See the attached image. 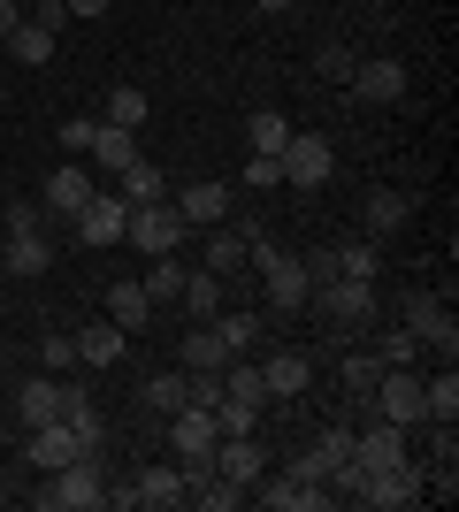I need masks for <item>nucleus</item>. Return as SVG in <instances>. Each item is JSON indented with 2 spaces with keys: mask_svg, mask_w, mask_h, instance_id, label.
Listing matches in <instances>:
<instances>
[{
  "mask_svg": "<svg viewBox=\"0 0 459 512\" xmlns=\"http://www.w3.org/2000/svg\"><path fill=\"white\" fill-rule=\"evenodd\" d=\"M16 23H23V8H16V0H0V39H8Z\"/></svg>",
  "mask_w": 459,
  "mask_h": 512,
  "instance_id": "obj_47",
  "label": "nucleus"
},
{
  "mask_svg": "<svg viewBox=\"0 0 459 512\" xmlns=\"http://www.w3.org/2000/svg\"><path fill=\"white\" fill-rule=\"evenodd\" d=\"M146 115H153V107H146V92H138V85H115V92H108V115H100V123H123V130H138Z\"/></svg>",
  "mask_w": 459,
  "mask_h": 512,
  "instance_id": "obj_35",
  "label": "nucleus"
},
{
  "mask_svg": "<svg viewBox=\"0 0 459 512\" xmlns=\"http://www.w3.org/2000/svg\"><path fill=\"white\" fill-rule=\"evenodd\" d=\"M261 283H268V314H299V306L314 299V276H306L299 253H276V260L261 268Z\"/></svg>",
  "mask_w": 459,
  "mask_h": 512,
  "instance_id": "obj_9",
  "label": "nucleus"
},
{
  "mask_svg": "<svg viewBox=\"0 0 459 512\" xmlns=\"http://www.w3.org/2000/svg\"><path fill=\"white\" fill-rule=\"evenodd\" d=\"M337 276H368L375 283V245H337Z\"/></svg>",
  "mask_w": 459,
  "mask_h": 512,
  "instance_id": "obj_41",
  "label": "nucleus"
},
{
  "mask_svg": "<svg viewBox=\"0 0 459 512\" xmlns=\"http://www.w3.org/2000/svg\"><path fill=\"white\" fill-rule=\"evenodd\" d=\"M414 360H421V337L406 329V321H398L391 337H383V367H414Z\"/></svg>",
  "mask_w": 459,
  "mask_h": 512,
  "instance_id": "obj_39",
  "label": "nucleus"
},
{
  "mask_svg": "<svg viewBox=\"0 0 459 512\" xmlns=\"http://www.w3.org/2000/svg\"><path fill=\"white\" fill-rule=\"evenodd\" d=\"M92 138H100V123H85V115H77V123H62V153H69V161H85Z\"/></svg>",
  "mask_w": 459,
  "mask_h": 512,
  "instance_id": "obj_42",
  "label": "nucleus"
},
{
  "mask_svg": "<svg viewBox=\"0 0 459 512\" xmlns=\"http://www.w3.org/2000/svg\"><path fill=\"white\" fill-rule=\"evenodd\" d=\"M352 459H360V467H368V474L398 467V459H406V428L375 413V428H352Z\"/></svg>",
  "mask_w": 459,
  "mask_h": 512,
  "instance_id": "obj_12",
  "label": "nucleus"
},
{
  "mask_svg": "<svg viewBox=\"0 0 459 512\" xmlns=\"http://www.w3.org/2000/svg\"><path fill=\"white\" fill-rule=\"evenodd\" d=\"M184 276H192V268H184L176 253H161V260H153V276H146V299L153 306H161V299H184Z\"/></svg>",
  "mask_w": 459,
  "mask_h": 512,
  "instance_id": "obj_33",
  "label": "nucleus"
},
{
  "mask_svg": "<svg viewBox=\"0 0 459 512\" xmlns=\"http://www.w3.org/2000/svg\"><path fill=\"white\" fill-rule=\"evenodd\" d=\"M368 406L383 413V421H398V428H421V421H429L414 367H383V375H375V390H368Z\"/></svg>",
  "mask_w": 459,
  "mask_h": 512,
  "instance_id": "obj_5",
  "label": "nucleus"
},
{
  "mask_svg": "<svg viewBox=\"0 0 459 512\" xmlns=\"http://www.w3.org/2000/svg\"><path fill=\"white\" fill-rule=\"evenodd\" d=\"M8 62H23V69L54 62V31H46V23H31V16H23L16 31H8Z\"/></svg>",
  "mask_w": 459,
  "mask_h": 512,
  "instance_id": "obj_28",
  "label": "nucleus"
},
{
  "mask_svg": "<svg viewBox=\"0 0 459 512\" xmlns=\"http://www.w3.org/2000/svg\"><path fill=\"white\" fill-rule=\"evenodd\" d=\"M184 497H199L207 512H238V505H245V482H230V474H199Z\"/></svg>",
  "mask_w": 459,
  "mask_h": 512,
  "instance_id": "obj_31",
  "label": "nucleus"
},
{
  "mask_svg": "<svg viewBox=\"0 0 459 512\" xmlns=\"http://www.w3.org/2000/svg\"><path fill=\"white\" fill-rule=\"evenodd\" d=\"M115 192L131 199V207H153V199H169V176H161V169H153V161H146V153H138L131 169L115 176Z\"/></svg>",
  "mask_w": 459,
  "mask_h": 512,
  "instance_id": "obj_27",
  "label": "nucleus"
},
{
  "mask_svg": "<svg viewBox=\"0 0 459 512\" xmlns=\"http://www.w3.org/2000/svg\"><path fill=\"white\" fill-rule=\"evenodd\" d=\"M215 444H222V428L207 406H176L169 413V459L184 467V490H192L199 474H215Z\"/></svg>",
  "mask_w": 459,
  "mask_h": 512,
  "instance_id": "obj_1",
  "label": "nucleus"
},
{
  "mask_svg": "<svg viewBox=\"0 0 459 512\" xmlns=\"http://www.w3.org/2000/svg\"><path fill=\"white\" fill-rule=\"evenodd\" d=\"M123 222H131V199L115 192V184H100V192L77 207V237H85V245H123Z\"/></svg>",
  "mask_w": 459,
  "mask_h": 512,
  "instance_id": "obj_8",
  "label": "nucleus"
},
{
  "mask_svg": "<svg viewBox=\"0 0 459 512\" xmlns=\"http://www.w3.org/2000/svg\"><path fill=\"white\" fill-rule=\"evenodd\" d=\"M184 306H192V321H215L222 314V276L192 268V276H184Z\"/></svg>",
  "mask_w": 459,
  "mask_h": 512,
  "instance_id": "obj_32",
  "label": "nucleus"
},
{
  "mask_svg": "<svg viewBox=\"0 0 459 512\" xmlns=\"http://www.w3.org/2000/svg\"><path fill=\"white\" fill-rule=\"evenodd\" d=\"M16 421H23V428H46V421H62V383H54V375L23 383V390H16Z\"/></svg>",
  "mask_w": 459,
  "mask_h": 512,
  "instance_id": "obj_23",
  "label": "nucleus"
},
{
  "mask_svg": "<svg viewBox=\"0 0 459 512\" xmlns=\"http://www.w3.org/2000/svg\"><path fill=\"white\" fill-rule=\"evenodd\" d=\"M0 268L31 283V276H46V268H54V245H46L39 230H16V237H8V253H0Z\"/></svg>",
  "mask_w": 459,
  "mask_h": 512,
  "instance_id": "obj_20",
  "label": "nucleus"
},
{
  "mask_svg": "<svg viewBox=\"0 0 459 512\" xmlns=\"http://www.w3.org/2000/svg\"><path fill=\"white\" fill-rule=\"evenodd\" d=\"M169 505H184V467H138V482H131V512H169Z\"/></svg>",
  "mask_w": 459,
  "mask_h": 512,
  "instance_id": "obj_15",
  "label": "nucleus"
},
{
  "mask_svg": "<svg viewBox=\"0 0 459 512\" xmlns=\"http://www.w3.org/2000/svg\"><path fill=\"white\" fill-rule=\"evenodd\" d=\"M184 237H192V222H184V214H176V199H153V207H131V222H123V245H138V253H176V245H184Z\"/></svg>",
  "mask_w": 459,
  "mask_h": 512,
  "instance_id": "obj_2",
  "label": "nucleus"
},
{
  "mask_svg": "<svg viewBox=\"0 0 459 512\" xmlns=\"http://www.w3.org/2000/svg\"><path fill=\"white\" fill-rule=\"evenodd\" d=\"M62 8H69V16H108L115 0H62Z\"/></svg>",
  "mask_w": 459,
  "mask_h": 512,
  "instance_id": "obj_46",
  "label": "nucleus"
},
{
  "mask_svg": "<svg viewBox=\"0 0 459 512\" xmlns=\"http://www.w3.org/2000/svg\"><path fill=\"white\" fill-rule=\"evenodd\" d=\"M215 337L230 344V360H238V352L261 344V314H215Z\"/></svg>",
  "mask_w": 459,
  "mask_h": 512,
  "instance_id": "obj_34",
  "label": "nucleus"
},
{
  "mask_svg": "<svg viewBox=\"0 0 459 512\" xmlns=\"http://www.w3.org/2000/svg\"><path fill=\"white\" fill-rule=\"evenodd\" d=\"M123 344H131V337H123L115 321H92V329H77V360H85V367H115V360H123Z\"/></svg>",
  "mask_w": 459,
  "mask_h": 512,
  "instance_id": "obj_26",
  "label": "nucleus"
},
{
  "mask_svg": "<svg viewBox=\"0 0 459 512\" xmlns=\"http://www.w3.org/2000/svg\"><path fill=\"white\" fill-rule=\"evenodd\" d=\"M337 375H345V390H352V398H368V390H375V375H383V352H352V360L337 367Z\"/></svg>",
  "mask_w": 459,
  "mask_h": 512,
  "instance_id": "obj_37",
  "label": "nucleus"
},
{
  "mask_svg": "<svg viewBox=\"0 0 459 512\" xmlns=\"http://www.w3.org/2000/svg\"><path fill=\"white\" fill-rule=\"evenodd\" d=\"M23 459H31L39 474H54V467H69V459H85V451H77V436H69L62 421H46V428H31V444H23Z\"/></svg>",
  "mask_w": 459,
  "mask_h": 512,
  "instance_id": "obj_18",
  "label": "nucleus"
},
{
  "mask_svg": "<svg viewBox=\"0 0 459 512\" xmlns=\"http://www.w3.org/2000/svg\"><path fill=\"white\" fill-rule=\"evenodd\" d=\"M406 214H414V199H406V192H375V199H368V230H375V237H391Z\"/></svg>",
  "mask_w": 459,
  "mask_h": 512,
  "instance_id": "obj_36",
  "label": "nucleus"
},
{
  "mask_svg": "<svg viewBox=\"0 0 459 512\" xmlns=\"http://www.w3.org/2000/svg\"><path fill=\"white\" fill-rule=\"evenodd\" d=\"M253 8H261V16H284V8H299V0H253Z\"/></svg>",
  "mask_w": 459,
  "mask_h": 512,
  "instance_id": "obj_48",
  "label": "nucleus"
},
{
  "mask_svg": "<svg viewBox=\"0 0 459 512\" xmlns=\"http://www.w3.org/2000/svg\"><path fill=\"white\" fill-rule=\"evenodd\" d=\"M360 505H368V512H398V505H421V467H414V459H398V467L368 474V482H360Z\"/></svg>",
  "mask_w": 459,
  "mask_h": 512,
  "instance_id": "obj_10",
  "label": "nucleus"
},
{
  "mask_svg": "<svg viewBox=\"0 0 459 512\" xmlns=\"http://www.w3.org/2000/svg\"><path fill=\"white\" fill-rule=\"evenodd\" d=\"M261 383H268V398H306V383H314V360H306V352H276V360L261 367Z\"/></svg>",
  "mask_w": 459,
  "mask_h": 512,
  "instance_id": "obj_22",
  "label": "nucleus"
},
{
  "mask_svg": "<svg viewBox=\"0 0 459 512\" xmlns=\"http://www.w3.org/2000/svg\"><path fill=\"white\" fill-rule=\"evenodd\" d=\"M352 100H375V107H391V100H406V62H391V54H375V62H360L352 69Z\"/></svg>",
  "mask_w": 459,
  "mask_h": 512,
  "instance_id": "obj_13",
  "label": "nucleus"
},
{
  "mask_svg": "<svg viewBox=\"0 0 459 512\" xmlns=\"http://www.w3.org/2000/svg\"><path fill=\"white\" fill-rule=\"evenodd\" d=\"M176 214H184L192 230L222 222V214H230V184H184V192H176Z\"/></svg>",
  "mask_w": 459,
  "mask_h": 512,
  "instance_id": "obj_21",
  "label": "nucleus"
},
{
  "mask_svg": "<svg viewBox=\"0 0 459 512\" xmlns=\"http://www.w3.org/2000/svg\"><path fill=\"white\" fill-rule=\"evenodd\" d=\"M39 360H46V367H77V337H62V329H54V337L39 344Z\"/></svg>",
  "mask_w": 459,
  "mask_h": 512,
  "instance_id": "obj_44",
  "label": "nucleus"
},
{
  "mask_svg": "<svg viewBox=\"0 0 459 512\" xmlns=\"http://www.w3.org/2000/svg\"><path fill=\"white\" fill-rule=\"evenodd\" d=\"M31 23H46V31H62V23H69V8H62V0H39V8H31Z\"/></svg>",
  "mask_w": 459,
  "mask_h": 512,
  "instance_id": "obj_45",
  "label": "nucleus"
},
{
  "mask_svg": "<svg viewBox=\"0 0 459 512\" xmlns=\"http://www.w3.org/2000/svg\"><path fill=\"white\" fill-rule=\"evenodd\" d=\"M46 512H92V505H108V490H100V459H69V467L46 474V490H39Z\"/></svg>",
  "mask_w": 459,
  "mask_h": 512,
  "instance_id": "obj_3",
  "label": "nucleus"
},
{
  "mask_svg": "<svg viewBox=\"0 0 459 512\" xmlns=\"http://www.w3.org/2000/svg\"><path fill=\"white\" fill-rule=\"evenodd\" d=\"M85 161H92V169H100V176L115 184V176H123V169L138 161V130H123V123H100V138H92V153H85Z\"/></svg>",
  "mask_w": 459,
  "mask_h": 512,
  "instance_id": "obj_16",
  "label": "nucleus"
},
{
  "mask_svg": "<svg viewBox=\"0 0 459 512\" xmlns=\"http://www.w3.org/2000/svg\"><path fill=\"white\" fill-rule=\"evenodd\" d=\"M245 230H253V222H230V214L207 222V237H199L207 260H199V268H207V276H238V268H245Z\"/></svg>",
  "mask_w": 459,
  "mask_h": 512,
  "instance_id": "obj_14",
  "label": "nucleus"
},
{
  "mask_svg": "<svg viewBox=\"0 0 459 512\" xmlns=\"http://www.w3.org/2000/svg\"><path fill=\"white\" fill-rule=\"evenodd\" d=\"M276 161H284V184H299V192L329 184V169H337V153H329V138H322V130H291Z\"/></svg>",
  "mask_w": 459,
  "mask_h": 512,
  "instance_id": "obj_7",
  "label": "nucleus"
},
{
  "mask_svg": "<svg viewBox=\"0 0 459 512\" xmlns=\"http://www.w3.org/2000/svg\"><path fill=\"white\" fill-rule=\"evenodd\" d=\"M398 321L421 337V352H444L452 360V344H459V321H452V306L437 299V291H414V299H398Z\"/></svg>",
  "mask_w": 459,
  "mask_h": 512,
  "instance_id": "obj_6",
  "label": "nucleus"
},
{
  "mask_svg": "<svg viewBox=\"0 0 459 512\" xmlns=\"http://www.w3.org/2000/svg\"><path fill=\"white\" fill-rule=\"evenodd\" d=\"M261 505H268V512H322V482L291 467V474H276V482L261 490Z\"/></svg>",
  "mask_w": 459,
  "mask_h": 512,
  "instance_id": "obj_17",
  "label": "nucleus"
},
{
  "mask_svg": "<svg viewBox=\"0 0 459 512\" xmlns=\"http://www.w3.org/2000/svg\"><path fill=\"white\" fill-rule=\"evenodd\" d=\"M230 360V344L215 337V321H192V337H184V375H215Z\"/></svg>",
  "mask_w": 459,
  "mask_h": 512,
  "instance_id": "obj_25",
  "label": "nucleus"
},
{
  "mask_svg": "<svg viewBox=\"0 0 459 512\" xmlns=\"http://www.w3.org/2000/svg\"><path fill=\"white\" fill-rule=\"evenodd\" d=\"M421 406H429V421L452 428L459 421V375L444 367V375H421Z\"/></svg>",
  "mask_w": 459,
  "mask_h": 512,
  "instance_id": "obj_29",
  "label": "nucleus"
},
{
  "mask_svg": "<svg viewBox=\"0 0 459 512\" xmlns=\"http://www.w3.org/2000/svg\"><path fill=\"white\" fill-rule=\"evenodd\" d=\"M238 184H253V192H268V184H284V161H276V153H253Z\"/></svg>",
  "mask_w": 459,
  "mask_h": 512,
  "instance_id": "obj_40",
  "label": "nucleus"
},
{
  "mask_svg": "<svg viewBox=\"0 0 459 512\" xmlns=\"http://www.w3.org/2000/svg\"><path fill=\"white\" fill-rule=\"evenodd\" d=\"M108 321L123 329V337H138V329L153 321V299H146V283H115V291H108Z\"/></svg>",
  "mask_w": 459,
  "mask_h": 512,
  "instance_id": "obj_24",
  "label": "nucleus"
},
{
  "mask_svg": "<svg viewBox=\"0 0 459 512\" xmlns=\"http://www.w3.org/2000/svg\"><path fill=\"white\" fill-rule=\"evenodd\" d=\"M306 306H322L337 329H368L383 299H375V283H368V276H329V283H314V299H306Z\"/></svg>",
  "mask_w": 459,
  "mask_h": 512,
  "instance_id": "obj_4",
  "label": "nucleus"
},
{
  "mask_svg": "<svg viewBox=\"0 0 459 512\" xmlns=\"http://www.w3.org/2000/svg\"><path fill=\"white\" fill-rule=\"evenodd\" d=\"M352 69H360V54H345V46H322V77H329V85H352Z\"/></svg>",
  "mask_w": 459,
  "mask_h": 512,
  "instance_id": "obj_43",
  "label": "nucleus"
},
{
  "mask_svg": "<svg viewBox=\"0 0 459 512\" xmlns=\"http://www.w3.org/2000/svg\"><path fill=\"white\" fill-rule=\"evenodd\" d=\"M245 138H253V153H284L291 123H284V115H253V123H245Z\"/></svg>",
  "mask_w": 459,
  "mask_h": 512,
  "instance_id": "obj_38",
  "label": "nucleus"
},
{
  "mask_svg": "<svg viewBox=\"0 0 459 512\" xmlns=\"http://www.w3.org/2000/svg\"><path fill=\"white\" fill-rule=\"evenodd\" d=\"M92 192H100V176H92L85 161H62V169L46 176V192H39V207H46V214H69V222H77V207H85Z\"/></svg>",
  "mask_w": 459,
  "mask_h": 512,
  "instance_id": "obj_11",
  "label": "nucleus"
},
{
  "mask_svg": "<svg viewBox=\"0 0 459 512\" xmlns=\"http://www.w3.org/2000/svg\"><path fill=\"white\" fill-rule=\"evenodd\" d=\"M215 474H230V482H261V436H222L215 444Z\"/></svg>",
  "mask_w": 459,
  "mask_h": 512,
  "instance_id": "obj_19",
  "label": "nucleus"
},
{
  "mask_svg": "<svg viewBox=\"0 0 459 512\" xmlns=\"http://www.w3.org/2000/svg\"><path fill=\"white\" fill-rule=\"evenodd\" d=\"M146 406L161 413V421H169L176 406H192V375H184V367H169V375H153V383H146Z\"/></svg>",
  "mask_w": 459,
  "mask_h": 512,
  "instance_id": "obj_30",
  "label": "nucleus"
}]
</instances>
